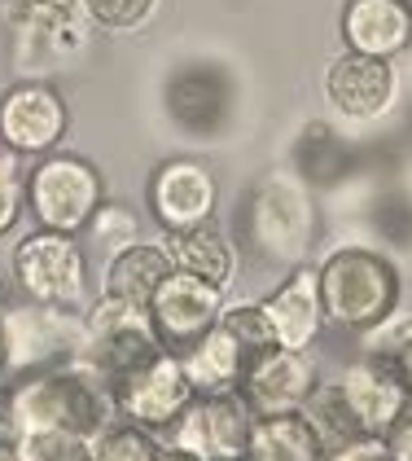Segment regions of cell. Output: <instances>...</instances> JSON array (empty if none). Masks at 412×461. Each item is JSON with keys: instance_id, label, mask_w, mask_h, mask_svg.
I'll list each match as a JSON object with an SVG mask.
<instances>
[{"instance_id": "cell-1", "label": "cell", "mask_w": 412, "mask_h": 461, "mask_svg": "<svg viewBox=\"0 0 412 461\" xmlns=\"http://www.w3.org/2000/svg\"><path fill=\"white\" fill-rule=\"evenodd\" d=\"M119 422V400L114 383L88 356H70L53 369H40L27 378H13L4 387V418L0 426L18 435H79V439H102Z\"/></svg>"}, {"instance_id": "cell-2", "label": "cell", "mask_w": 412, "mask_h": 461, "mask_svg": "<svg viewBox=\"0 0 412 461\" xmlns=\"http://www.w3.org/2000/svg\"><path fill=\"white\" fill-rule=\"evenodd\" d=\"M320 233V215L311 185L294 172H273L255 180L246 203L237 207V250L241 264L285 277L290 268L308 264V250Z\"/></svg>"}, {"instance_id": "cell-3", "label": "cell", "mask_w": 412, "mask_h": 461, "mask_svg": "<svg viewBox=\"0 0 412 461\" xmlns=\"http://www.w3.org/2000/svg\"><path fill=\"white\" fill-rule=\"evenodd\" d=\"M320 303H325V325L338 334H373L381 321L399 312V268L390 255L378 247H334L320 264Z\"/></svg>"}, {"instance_id": "cell-4", "label": "cell", "mask_w": 412, "mask_h": 461, "mask_svg": "<svg viewBox=\"0 0 412 461\" xmlns=\"http://www.w3.org/2000/svg\"><path fill=\"white\" fill-rule=\"evenodd\" d=\"M13 282L27 303L58 308V312H84L93 303V268L88 250L70 233L53 229H27L9 250Z\"/></svg>"}, {"instance_id": "cell-5", "label": "cell", "mask_w": 412, "mask_h": 461, "mask_svg": "<svg viewBox=\"0 0 412 461\" xmlns=\"http://www.w3.org/2000/svg\"><path fill=\"white\" fill-rule=\"evenodd\" d=\"M105 203V176L102 167L84 154H44L27 163V215L35 229H53L79 238L88 220L102 212Z\"/></svg>"}, {"instance_id": "cell-6", "label": "cell", "mask_w": 412, "mask_h": 461, "mask_svg": "<svg viewBox=\"0 0 412 461\" xmlns=\"http://www.w3.org/2000/svg\"><path fill=\"white\" fill-rule=\"evenodd\" d=\"M84 330H88L84 356L102 369L110 383L137 374L140 365H149L154 356L163 352V343H158V334L149 325V312L140 303L114 299V294H102V290L84 308Z\"/></svg>"}, {"instance_id": "cell-7", "label": "cell", "mask_w": 412, "mask_h": 461, "mask_svg": "<svg viewBox=\"0 0 412 461\" xmlns=\"http://www.w3.org/2000/svg\"><path fill=\"white\" fill-rule=\"evenodd\" d=\"M67 132L70 106L49 79H18L0 93V145L22 163L58 154Z\"/></svg>"}, {"instance_id": "cell-8", "label": "cell", "mask_w": 412, "mask_h": 461, "mask_svg": "<svg viewBox=\"0 0 412 461\" xmlns=\"http://www.w3.org/2000/svg\"><path fill=\"white\" fill-rule=\"evenodd\" d=\"M4 325H9V383L53 369L70 356H84L88 348L84 312H58L22 299V303H4Z\"/></svg>"}, {"instance_id": "cell-9", "label": "cell", "mask_w": 412, "mask_h": 461, "mask_svg": "<svg viewBox=\"0 0 412 461\" xmlns=\"http://www.w3.org/2000/svg\"><path fill=\"white\" fill-rule=\"evenodd\" d=\"M145 212L163 233H184L219 212V176L198 154L163 158L145 180Z\"/></svg>"}, {"instance_id": "cell-10", "label": "cell", "mask_w": 412, "mask_h": 461, "mask_svg": "<svg viewBox=\"0 0 412 461\" xmlns=\"http://www.w3.org/2000/svg\"><path fill=\"white\" fill-rule=\"evenodd\" d=\"M224 303H228V290L202 282V277H193V273L172 268V273L158 282V290L149 294L145 312H149V325H154L163 352L184 356L206 330L219 325Z\"/></svg>"}, {"instance_id": "cell-11", "label": "cell", "mask_w": 412, "mask_h": 461, "mask_svg": "<svg viewBox=\"0 0 412 461\" xmlns=\"http://www.w3.org/2000/svg\"><path fill=\"white\" fill-rule=\"evenodd\" d=\"M193 383L180 365L175 352H158L149 365H140L137 374L114 383V400H119V422H132L154 430L158 439L180 422V413L193 404Z\"/></svg>"}, {"instance_id": "cell-12", "label": "cell", "mask_w": 412, "mask_h": 461, "mask_svg": "<svg viewBox=\"0 0 412 461\" xmlns=\"http://www.w3.org/2000/svg\"><path fill=\"white\" fill-rule=\"evenodd\" d=\"M250 426H255V409L246 404V395L241 391H215V395H193V404L180 413V422L163 439L189 448L202 461H241Z\"/></svg>"}, {"instance_id": "cell-13", "label": "cell", "mask_w": 412, "mask_h": 461, "mask_svg": "<svg viewBox=\"0 0 412 461\" xmlns=\"http://www.w3.org/2000/svg\"><path fill=\"white\" fill-rule=\"evenodd\" d=\"M334 387L343 395L346 413L360 426V435H378V439H386V430L399 422L404 409L412 404V395L390 356H373V352L351 356L334 374Z\"/></svg>"}, {"instance_id": "cell-14", "label": "cell", "mask_w": 412, "mask_h": 461, "mask_svg": "<svg viewBox=\"0 0 412 461\" xmlns=\"http://www.w3.org/2000/svg\"><path fill=\"white\" fill-rule=\"evenodd\" d=\"M320 360L311 352L294 348H268V352L250 356L246 374H241V395L255 409V418L268 413H303L311 391L320 387Z\"/></svg>"}, {"instance_id": "cell-15", "label": "cell", "mask_w": 412, "mask_h": 461, "mask_svg": "<svg viewBox=\"0 0 412 461\" xmlns=\"http://www.w3.org/2000/svg\"><path fill=\"white\" fill-rule=\"evenodd\" d=\"M163 102L167 114L180 132L189 137H219L233 119V102H237V88H233V75L215 62H189L167 79L163 88Z\"/></svg>"}, {"instance_id": "cell-16", "label": "cell", "mask_w": 412, "mask_h": 461, "mask_svg": "<svg viewBox=\"0 0 412 461\" xmlns=\"http://www.w3.org/2000/svg\"><path fill=\"white\" fill-rule=\"evenodd\" d=\"M325 102L338 110L343 119H355V123H373L381 114H390L395 102H399L395 62L343 49L325 67Z\"/></svg>"}, {"instance_id": "cell-17", "label": "cell", "mask_w": 412, "mask_h": 461, "mask_svg": "<svg viewBox=\"0 0 412 461\" xmlns=\"http://www.w3.org/2000/svg\"><path fill=\"white\" fill-rule=\"evenodd\" d=\"M259 303H264V312H268V321H273L276 348L311 352V348L320 343V334L329 330V325H325V303H320V277H316V264L290 268V273H285Z\"/></svg>"}, {"instance_id": "cell-18", "label": "cell", "mask_w": 412, "mask_h": 461, "mask_svg": "<svg viewBox=\"0 0 412 461\" xmlns=\"http://www.w3.org/2000/svg\"><path fill=\"white\" fill-rule=\"evenodd\" d=\"M343 49L364 58L395 62L412 49V9L408 0H346L338 18Z\"/></svg>"}, {"instance_id": "cell-19", "label": "cell", "mask_w": 412, "mask_h": 461, "mask_svg": "<svg viewBox=\"0 0 412 461\" xmlns=\"http://www.w3.org/2000/svg\"><path fill=\"white\" fill-rule=\"evenodd\" d=\"M163 247L172 255V268L193 273V277L219 285V290H228L241 268V250L233 242V233H224L215 220L193 224L184 233H163Z\"/></svg>"}, {"instance_id": "cell-20", "label": "cell", "mask_w": 412, "mask_h": 461, "mask_svg": "<svg viewBox=\"0 0 412 461\" xmlns=\"http://www.w3.org/2000/svg\"><path fill=\"white\" fill-rule=\"evenodd\" d=\"M172 273V255L163 247V238H137L132 247L114 250L102 264V294L128 299V303H149V294L158 290V282Z\"/></svg>"}, {"instance_id": "cell-21", "label": "cell", "mask_w": 412, "mask_h": 461, "mask_svg": "<svg viewBox=\"0 0 412 461\" xmlns=\"http://www.w3.org/2000/svg\"><path fill=\"white\" fill-rule=\"evenodd\" d=\"M180 365H184V374H189V383H193L198 395H215V391L241 387V374H246L250 356H246V348L224 325H215V330H206L202 339L180 356Z\"/></svg>"}, {"instance_id": "cell-22", "label": "cell", "mask_w": 412, "mask_h": 461, "mask_svg": "<svg viewBox=\"0 0 412 461\" xmlns=\"http://www.w3.org/2000/svg\"><path fill=\"white\" fill-rule=\"evenodd\" d=\"M320 457H325V444H320V435L311 430L303 413H268V418H255L241 461H320Z\"/></svg>"}, {"instance_id": "cell-23", "label": "cell", "mask_w": 412, "mask_h": 461, "mask_svg": "<svg viewBox=\"0 0 412 461\" xmlns=\"http://www.w3.org/2000/svg\"><path fill=\"white\" fill-rule=\"evenodd\" d=\"M79 0H9V23L27 40H44L49 49H75L79 44Z\"/></svg>"}, {"instance_id": "cell-24", "label": "cell", "mask_w": 412, "mask_h": 461, "mask_svg": "<svg viewBox=\"0 0 412 461\" xmlns=\"http://www.w3.org/2000/svg\"><path fill=\"white\" fill-rule=\"evenodd\" d=\"M303 418H308L311 430L320 435L325 453L360 435V426H355V418L346 413V404H343V395H338V387H334V378H320V387L311 391V400L303 404Z\"/></svg>"}, {"instance_id": "cell-25", "label": "cell", "mask_w": 412, "mask_h": 461, "mask_svg": "<svg viewBox=\"0 0 412 461\" xmlns=\"http://www.w3.org/2000/svg\"><path fill=\"white\" fill-rule=\"evenodd\" d=\"M137 238H140L137 212H132V207H123V203H110V198L102 203V212L88 220V229L79 233V242L97 247V250H102V259H110L114 250L132 247ZM88 247H84V250H88Z\"/></svg>"}, {"instance_id": "cell-26", "label": "cell", "mask_w": 412, "mask_h": 461, "mask_svg": "<svg viewBox=\"0 0 412 461\" xmlns=\"http://www.w3.org/2000/svg\"><path fill=\"white\" fill-rule=\"evenodd\" d=\"M163 439L145 426L114 422L102 439H93V461H158Z\"/></svg>"}, {"instance_id": "cell-27", "label": "cell", "mask_w": 412, "mask_h": 461, "mask_svg": "<svg viewBox=\"0 0 412 461\" xmlns=\"http://www.w3.org/2000/svg\"><path fill=\"white\" fill-rule=\"evenodd\" d=\"M219 325L246 348V356H259V352H268V348H276L273 321H268V312H264L259 299H250V303H224Z\"/></svg>"}, {"instance_id": "cell-28", "label": "cell", "mask_w": 412, "mask_h": 461, "mask_svg": "<svg viewBox=\"0 0 412 461\" xmlns=\"http://www.w3.org/2000/svg\"><path fill=\"white\" fill-rule=\"evenodd\" d=\"M158 0H79V14L88 27L102 32H137L154 18Z\"/></svg>"}, {"instance_id": "cell-29", "label": "cell", "mask_w": 412, "mask_h": 461, "mask_svg": "<svg viewBox=\"0 0 412 461\" xmlns=\"http://www.w3.org/2000/svg\"><path fill=\"white\" fill-rule=\"evenodd\" d=\"M27 220V163L0 149V238H9Z\"/></svg>"}, {"instance_id": "cell-30", "label": "cell", "mask_w": 412, "mask_h": 461, "mask_svg": "<svg viewBox=\"0 0 412 461\" xmlns=\"http://www.w3.org/2000/svg\"><path fill=\"white\" fill-rule=\"evenodd\" d=\"M22 457L27 461H93V439L58 435V430L22 435Z\"/></svg>"}, {"instance_id": "cell-31", "label": "cell", "mask_w": 412, "mask_h": 461, "mask_svg": "<svg viewBox=\"0 0 412 461\" xmlns=\"http://www.w3.org/2000/svg\"><path fill=\"white\" fill-rule=\"evenodd\" d=\"M320 461H395V457H390L386 439H378V435H355V439H346L338 448H329Z\"/></svg>"}, {"instance_id": "cell-32", "label": "cell", "mask_w": 412, "mask_h": 461, "mask_svg": "<svg viewBox=\"0 0 412 461\" xmlns=\"http://www.w3.org/2000/svg\"><path fill=\"white\" fill-rule=\"evenodd\" d=\"M386 448L395 461H412V404L404 409V418L386 430Z\"/></svg>"}, {"instance_id": "cell-33", "label": "cell", "mask_w": 412, "mask_h": 461, "mask_svg": "<svg viewBox=\"0 0 412 461\" xmlns=\"http://www.w3.org/2000/svg\"><path fill=\"white\" fill-rule=\"evenodd\" d=\"M0 461H27L22 457V435L9 430V426H0Z\"/></svg>"}, {"instance_id": "cell-34", "label": "cell", "mask_w": 412, "mask_h": 461, "mask_svg": "<svg viewBox=\"0 0 412 461\" xmlns=\"http://www.w3.org/2000/svg\"><path fill=\"white\" fill-rule=\"evenodd\" d=\"M0 387H9V325H4V308H0Z\"/></svg>"}, {"instance_id": "cell-35", "label": "cell", "mask_w": 412, "mask_h": 461, "mask_svg": "<svg viewBox=\"0 0 412 461\" xmlns=\"http://www.w3.org/2000/svg\"><path fill=\"white\" fill-rule=\"evenodd\" d=\"M390 360H395V369H399V378H404V387H408V395H412V343L404 352H395Z\"/></svg>"}, {"instance_id": "cell-36", "label": "cell", "mask_w": 412, "mask_h": 461, "mask_svg": "<svg viewBox=\"0 0 412 461\" xmlns=\"http://www.w3.org/2000/svg\"><path fill=\"white\" fill-rule=\"evenodd\" d=\"M158 461H202V457H193L189 448H180V444H167V439H163V448H158Z\"/></svg>"}, {"instance_id": "cell-37", "label": "cell", "mask_w": 412, "mask_h": 461, "mask_svg": "<svg viewBox=\"0 0 412 461\" xmlns=\"http://www.w3.org/2000/svg\"><path fill=\"white\" fill-rule=\"evenodd\" d=\"M4 299H9V285H4V277H0V308H4Z\"/></svg>"}, {"instance_id": "cell-38", "label": "cell", "mask_w": 412, "mask_h": 461, "mask_svg": "<svg viewBox=\"0 0 412 461\" xmlns=\"http://www.w3.org/2000/svg\"><path fill=\"white\" fill-rule=\"evenodd\" d=\"M0 418H4V387H0Z\"/></svg>"}, {"instance_id": "cell-39", "label": "cell", "mask_w": 412, "mask_h": 461, "mask_svg": "<svg viewBox=\"0 0 412 461\" xmlns=\"http://www.w3.org/2000/svg\"><path fill=\"white\" fill-rule=\"evenodd\" d=\"M408 9H412V0H408Z\"/></svg>"}, {"instance_id": "cell-40", "label": "cell", "mask_w": 412, "mask_h": 461, "mask_svg": "<svg viewBox=\"0 0 412 461\" xmlns=\"http://www.w3.org/2000/svg\"><path fill=\"white\" fill-rule=\"evenodd\" d=\"M0 149H4V145H0Z\"/></svg>"}]
</instances>
